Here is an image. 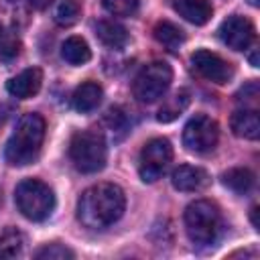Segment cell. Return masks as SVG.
<instances>
[{
  "instance_id": "obj_12",
  "label": "cell",
  "mask_w": 260,
  "mask_h": 260,
  "mask_svg": "<svg viewBox=\"0 0 260 260\" xmlns=\"http://www.w3.org/2000/svg\"><path fill=\"white\" fill-rule=\"evenodd\" d=\"M41 85H43V71L39 67H28V69L20 71L18 75L10 77L6 83V89L12 98L26 100V98L37 95Z\"/></svg>"
},
{
  "instance_id": "obj_15",
  "label": "cell",
  "mask_w": 260,
  "mask_h": 260,
  "mask_svg": "<svg viewBox=\"0 0 260 260\" xmlns=\"http://www.w3.org/2000/svg\"><path fill=\"white\" fill-rule=\"evenodd\" d=\"M102 98H104V89L100 83L95 81H83L81 85L75 87L73 95H71V102H73V108L81 114H89L93 112L100 104H102Z\"/></svg>"
},
{
  "instance_id": "obj_27",
  "label": "cell",
  "mask_w": 260,
  "mask_h": 260,
  "mask_svg": "<svg viewBox=\"0 0 260 260\" xmlns=\"http://www.w3.org/2000/svg\"><path fill=\"white\" fill-rule=\"evenodd\" d=\"M256 98H258V83H256V81L246 83V85L236 93V102L242 104L244 108H256Z\"/></svg>"
},
{
  "instance_id": "obj_21",
  "label": "cell",
  "mask_w": 260,
  "mask_h": 260,
  "mask_svg": "<svg viewBox=\"0 0 260 260\" xmlns=\"http://www.w3.org/2000/svg\"><path fill=\"white\" fill-rule=\"evenodd\" d=\"M61 57L69 65H83L91 59V51L81 37H69L61 47Z\"/></svg>"
},
{
  "instance_id": "obj_31",
  "label": "cell",
  "mask_w": 260,
  "mask_h": 260,
  "mask_svg": "<svg viewBox=\"0 0 260 260\" xmlns=\"http://www.w3.org/2000/svg\"><path fill=\"white\" fill-rule=\"evenodd\" d=\"M248 4H250V6H258V4H260V0H248Z\"/></svg>"
},
{
  "instance_id": "obj_13",
  "label": "cell",
  "mask_w": 260,
  "mask_h": 260,
  "mask_svg": "<svg viewBox=\"0 0 260 260\" xmlns=\"http://www.w3.org/2000/svg\"><path fill=\"white\" fill-rule=\"evenodd\" d=\"M232 132L246 140H256L260 136V118L256 108H240L230 118Z\"/></svg>"
},
{
  "instance_id": "obj_3",
  "label": "cell",
  "mask_w": 260,
  "mask_h": 260,
  "mask_svg": "<svg viewBox=\"0 0 260 260\" xmlns=\"http://www.w3.org/2000/svg\"><path fill=\"white\" fill-rule=\"evenodd\" d=\"M185 230L189 240L195 246H211L221 234V213L219 209L205 199H197L185 209Z\"/></svg>"
},
{
  "instance_id": "obj_4",
  "label": "cell",
  "mask_w": 260,
  "mask_h": 260,
  "mask_svg": "<svg viewBox=\"0 0 260 260\" xmlns=\"http://www.w3.org/2000/svg\"><path fill=\"white\" fill-rule=\"evenodd\" d=\"M69 158L79 173L91 175L106 167L108 146L106 136L100 130H79L69 142Z\"/></svg>"
},
{
  "instance_id": "obj_28",
  "label": "cell",
  "mask_w": 260,
  "mask_h": 260,
  "mask_svg": "<svg viewBox=\"0 0 260 260\" xmlns=\"http://www.w3.org/2000/svg\"><path fill=\"white\" fill-rule=\"evenodd\" d=\"M28 4H30L35 10H45V8L51 4V0H28Z\"/></svg>"
},
{
  "instance_id": "obj_10",
  "label": "cell",
  "mask_w": 260,
  "mask_h": 260,
  "mask_svg": "<svg viewBox=\"0 0 260 260\" xmlns=\"http://www.w3.org/2000/svg\"><path fill=\"white\" fill-rule=\"evenodd\" d=\"M191 63L195 71L213 83H228L234 77V67L217 53H211L207 49H197L191 55Z\"/></svg>"
},
{
  "instance_id": "obj_19",
  "label": "cell",
  "mask_w": 260,
  "mask_h": 260,
  "mask_svg": "<svg viewBox=\"0 0 260 260\" xmlns=\"http://www.w3.org/2000/svg\"><path fill=\"white\" fill-rule=\"evenodd\" d=\"M152 35H154V39H156L162 47H167L169 51H177V49L185 43V32H183L177 24H173V22H169V20H158V22L154 24V28H152Z\"/></svg>"
},
{
  "instance_id": "obj_2",
  "label": "cell",
  "mask_w": 260,
  "mask_h": 260,
  "mask_svg": "<svg viewBox=\"0 0 260 260\" xmlns=\"http://www.w3.org/2000/svg\"><path fill=\"white\" fill-rule=\"evenodd\" d=\"M45 140V120L30 112L24 114L4 146V158L10 167H26L37 160Z\"/></svg>"
},
{
  "instance_id": "obj_30",
  "label": "cell",
  "mask_w": 260,
  "mask_h": 260,
  "mask_svg": "<svg viewBox=\"0 0 260 260\" xmlns=\"http://www.w3.org/2000/svg\"><path fill=\"white\" fill-rule=\"evenodd\" d=\"M250 65H252V67H258V49L252 51V55H250Z\"/></svg>"
},
{
  "instance_id": "obj_25",
  "label": "cell",
  "mask_w": 260,
  "mask_h": 260,
  "mask_svg": "<svg viewBox=\"0 0 260 260\" xmlns=\"http://www.w3.org/2000/svg\"><path fill=\"white\" fill-rule=\"evenodd\" d=\"M20 53V41L16 35L12 32H4L2 39H0V59L10 63L12 59H16Z\"/></svg>"
},
{
  "instance_id": "obj_18",
  "label": "cell",
  "mask_w": 260,
  "mask_h": 260,
  "mask_svg": "<svg viewBox=\"0 0 260 260\" xmlns=\"http://www.w3.org/2000/svg\"><path fill=\"white\" fill-rule=\"evenodd\" d=\"M221 183L232 189L234 193L238 195H246L248 191H252L254 183H256V177L250 169H244V167H236V169H230L221 175Z\"/></svg>"
},
{
  "instance_id": "obj_7",
  "label": "cell",
  "mask_w": 260,
  "mask_h": 260,
  "mask_svg": "<svg viewBox=\"0 0 260 260\" xmlns=\"http://www.w3.org/2000/svg\"><path fill=\"white\" fill-rule=\"evenodd\" d=\"M173 160V146L167 138H152L148 140L138 158V173L144 183H154L158 181L165 171L169 169Z\"/></svg>"
},
{
  "instance_id": "obj_6",
  "label": "cell",
  "mask_w": 260,
  "mask_h": 260,
  "mask_svg": "<svg viewBox=\"0 0 260 260\" xmlns=\"http://www.w3.org/2000/svg\"><path fill=\"white\" fill-rule=\"evenodd\" d=\"M173 81V69L165 61H152L144 65L132 83V93L140 104H152L162 98Z\"/></svg>"
},
{
  "instance_id": "obj_20",
  "label": "cell",
  "mask_w": 260,
  "mask_h": 260,
  "mask_svg": "<svg viewBox=\"0 0 260 260\" xmlns=\"http://www.w3.org/2000/svg\"><path fill=\"white\" fill-rule=\"evenodd\" d=\"M102 124H104V128H106L104 132H106L114 142L122 140V138L128 134V128H130V124H128V116L124 114L122 108H110V110L106 112Z\"/></svg>"
},
{
  "instance_id": "obj_26",
  "label": "cell",
  "mask_w": 260,
  "mask_h": 260,
  "mask_svg": "<svg viewBox=\"0 0 260 260\" xmlns=\"http://www.w3.org/2000/svg\"><path fill=\"white\" fill-rule=\"evenodd\" d=\"M104 8L114 16H132L138 10V0H102Z\"/></svg>"
},
{
  "instance_id": "obj_17",
  "label": "cell",
  "mask_w": 260,
  "mask_h": 260,
  "mask_svg": "<svg viewBox=\"0 0 260 260\" xmlns=\"http://www.w3.org/2000/svg\"><path fill=\"white\" fill-rule=\"evenodd\" d=\"M189 104H191V93L187 89H177L173 95H169L160 104V108L156 112V120L162 122V124L173 122V120H177L189 108Z\"/></svg>"
},
{
  "instance_id": "obj_8",
  "label": "cell",
  "mask_w": 260,
  "mask_h": 260,
  "mask_svg": "<svg viewBox=\"0 0 260 260\" xmlns=\"http://www.w3.org/2000/svg\"><path fill=\"white\" fill-rule=\"evenodd\" d=\"M219 140V126L213 118L205 114L193 116L183 128V144L189 152L207 154L215 148Z\"/></svg>"
},
{
  "instance_id": "obj_5",
  "label": "cell",
  "mask_w": 260,
  "mask_h": 260,
  "mask_svg": "<svg viewBox=\"0 0 260 260\" xmlns=\"http://www.w3.org/2000/svg\"><path fill=\"white\" fill-rule=\"evenodd\" d=\"M18 211L30 221H45L55 209V195L51 187L39 179H24L14 189Z\"/></svg>"
},
{
  "instance_id": "obj_29",
  "label": "cell",
  "mask_w": 260,
  "mask_h": 260,
  "mask_svg": "<svg viewBox=\"0 0 260 260\" xmlns=\"http://www.w3.org/2000/svg\"><path fill=\"white\" fill-rule=\"evenodd\" d=\"M252 225L256 230H260V223H258V207H252Z\"/></svg>"
},
{
  "instance_id": "obj_22",
  "label": "cell",
  "mask_w": 260,
  "mask_h": 260,
  "mask_svg": "<svg viewBox=\"0 0 260 260\" xmlns=\"http://www.w3.org/2000/svg\"><path fill=\"white\" fill-rule=\"evenodd\" d=\"M24 248V236L16 228L0 232V258H16Z\"/></svg>"
},
{
  "instance_id": "obj_24",
  "label": "cell",
  "mask_w": 260,
  "mask_h": 260,
  "mask_svg": "<svg viewBox=\"0 0 260 260\" xmlns=\"http://www.w3.org/2000/svg\"><path fill=\"white\" fill-rule=\"evenodd\" d=\"M35 258L39 260H71L75 258L73 250H69L63 244H47L35 252Z\"/></svg>"
},
{
  "instance_id": "obj_11",
  "label": "cell",
  "mask_w": 260,
  "mask_h": 260,
  "mask_svg": "<svg viewBox=\"0 0 260 260\" xmlns=\"http://www.w3.org/2000/svg\"><path fill=\"white\" fill-rule=\"evenodd\" d=\"M209 175L205 169L201 167H195V165H181L173 171L171 175V183L177 191H183V193H197V191H203L207 185H209Z\"/></svg>"
},
{
  "instance_id": "obj_9",
  "label": "cell",
  "mask_w": 260,
  "mask_h": 260,
  "mask_svg": "<svg viewBox=\"0 0 260 260\" xmlns=\"http://www.w3.org/2000/svg\"><path fill=\"white\" fill-rule=\"evenodd\" d=\"M217 35L219 39L223 41V45H228L230 49L234 51H244L248 49L254 39H256V28L252 24L250 18L246 16H240V14H232L228 16L219 28H217Z\"/></svg>"
},
{
  "instance_id": "obj_14",
  "label": "cell",
  "mask_w": 260,
  "mask_h": 260,
  "mask_svg": "<svg viewBox=\"0 0 260 260\" xmlns=\"http://www.w3.org/2000/svg\"><path fill=\"white\" fill-rule=\"evenodd\" d=\"M173 8L187 22L197 24V26L209 22V18L213 14L209 0H173Z\"/></svg>"
},
{
  "instance_id": "obj_1",
  "label": "cell",
  "mask_w": 260,
  "mask_h": 260,
  "mask_svg": "<svg viewBox=\"0 0 260 260\" xmlns=\"http://www.w3.org/2000/svg\"><path fill=\"white\" fill-rule=\"evenodd\" d=\"M126 207L124 191L114 183L87 187L77 201V219L89 230H104L116 223Z\"/></svg>"
},
{
  "instance_id": "obj_16",
  "label": "cell",
  "mask_w": 260,
  "mask_h": 260,
  "mask_svg": "<svg viewBox=\"0 0 260 260\" xmlns=\"http://www.w3.org/2000/svg\"><path fill=\"white\" fill-rule=\"evenodd\" d=\"M95 37L108 49H122L128 43V30L116 20H100L95 24Z\"/></svg>"
},
{
  "instance_id": "obj_23",
  "label": "cell",
  "mask_w": 260,
  "mask_h": 260,
  "mask_svg": "<svg viewBox=\"0 0 260 260\" xmlns=\"http://www.w3.org/2000/svg\"><path fill=\"white\" fill-rule=\"evenodd\" d=\"M79 12H81V8L75 0H59L55 6L53 18L59 26H71L79 20Z\"/></svg>"
}]
</instances>
